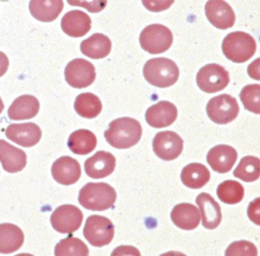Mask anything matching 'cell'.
<instances>
[{
	"mask_svg": "<svg viewBox=\"0 0 260 256\" xmlns=\"http://www.w3.org/2000/svg\"><path fill=\"white\" fill-rule=\"evenodd\" d=\"M205 10L208 20L216 29L226 30L232 28L235 23V14L232 7L224 1H209Z\"/></svg>",
	"mask_w": 260,
	"mask_h": 256,
	"instance_id": "12",
	"label": "cell"
},
{
	"mask_svg": "<svg viewBox=\"0 0 260 256\" xmlns=\"http://www.w3.org/2000/svg\"><path fill=\"white\" fill-rule=\"evenodd\" d=\"M206 111L213 122L226 124L236 119L240 112V106L235 98L228 94H222L209 100Z\"/></svg>",
	"mask_w": 260,
	"mask_h": 256,
	"instance_id": "7",
	"label": "cell"
},
{
	"mask_svg": "<svg viewBox=\"0 0 260 256\" xmlns=\"http://www.w3.org/2000/svg\"><path fill=\"white\" fill-rule=\"evenodd\" d=\"M97 145L96 136L90 131L77 130L70 135L68 145L75 154L86 155L92 152Z\"/></svg>",
	"mask_w": 260,
	"mask_h": 256,
	"instance_id": "27",
	"label": "cell"
},
{
	"mask_svg": "<svg viewBox=\"0 0 260 256\" xmlns=\"http://www.w3.org/2000/svg\"><path fill=\"white\" fill-rule=\"evenodd\" d=\"M91 18L87 14L76 10L64 15L61 20V27L68 36L78 38L85 36L91 30Z\"/></svg>",
	"mask_w": 260,
	"mask_h": 256,
	"instance_id": "18",
	"label": "cell"
},
{
	"mask_svg": "<svg viewBox=\"0 0 260 256\" xmlns=\"http://www.w3.org/2000/svg\"><path fill=\"white\" fill-rule=\"evenodd\" d=\"M216 194L223 203L234 205L239 203L243 200L245 189L240 182L234 180H227L218 186Z\"/></svg>",
	"mask_w": 260,
	"mask_h": 256,
	"instance_id": "30",
	"label": "cell"
},
{
	"mask_svg": "<svg viewBox=\"0 0 260 256\" xmlns=\"http://www.w3.org/2000/svg\"><path fill=\"white\" fill-rule=\"evenodd\" d=\"M259 84H248L243 89L239 96L246 110L259 115Z\"/></svg>",
	"mask_w": 260,
	"mask_h": 256,
	"instance_id": "32",
	"label": "cell"
},
{
	"mask_svg": "<svg viewBox=\"0 0 260 256\" xmlns=\"http://www.w3.org/2000/svg\"><path fill=\"white\" fill-rule=\"evenodd\" d=\"M116 162L115 156L111 153L99 151L86 160L84 163L85 172L92 179H103L114 172Z\"/></svg>",
	"mask_w": 260,
	"mask_h": 256,
	"instance_id": "17",
	"label": "cell"
},
{
	"mask_svg": "<svg viewBox=\"0 0 260 256\" xmlns=\"http://www.w3.org/2000/svg\"><path fill=\"white\" fill-rule=\"evenodd\" d=\"M142 135V128L137 120L128 117L117 119L109 125L104 133L106 140L112 147L128 149L136 145Z\"/></svg>",
	"mask_w": 260,
	"mask_h": 256,
	"instance_id": "1",
	"label": "cell"
},
{
	"mask_svg": "<svg viewBox=\"0 0 260 256\" xmlns=\"http://www.w3.org/2000/svg\"><path fill=\"white\" fill-rule=\"evenodd\" d=\"M83 232L84 238L91 245L102 247L112 241L115 227L109 219L94 215L86 219Z\"/></svg>",
	"mask_w": 260,
	"mask_h": 256,
	"instance_id": "6",
	"label": "cell"
},
{
	"mask_svg": "<svg viewBox=\"0 0 260 256\" xmlns=\"http://www.w3.org/2000/svg\"><path fill=\"white\" fill-rule=\"evenodd\" d=\"M202 217V224L209 230L217 227L221 223L222 215L219 204L209 194L202 193L197 198Z\"/></svg>",
	"mask_w": 260,
	"mask_h": 256,
	"instance_id": "20",
	"label": "cell"
},
{
	"mask_svg": "<svg viewBox=\"0 0 260 256\" xmlns=\"http://www.w3.org/2000/svg\"><path fill=\"white\" fill-rule=\"evenodd\" d=\"M143 5L150 11L158 12L169 8L174 2L143 1Z\"/></svg>",
	"mask_w": 260,
	"mask_h": 256,
	"instance_id": "35",
	"label": "cell"
},
{
	"mask_svg": "<svg viewBox=\"0 0 260 256\" xmlns=\"http://www.w3.org/2000/svg\"><path fill=\"white\" fill-rule=\"evenodd\" d=\"M0 162L6 172L15 174L25 167L27 155L21 149L0 139Z\"/></svg>",
	"mask_w": 260,
	"mask_h": 256,
	"instance_id": "19",
	"label": "cell"
},
{
	"mask_svg": "<svg viewBox=\"0 0 260 256\" xmlns=\"http://www.w3.org/2000/svg\"><path fill=\"white\" fill-rule=\"evenodd\" d=\"M259 175L260 160L252 156L243 158L233 172L235 178L247 183L256 181Z\"/></svg>",
	"mask_w": 260,
	"mask_h": 256,
	"instance_id": "29",
	"label": "cell"
},
{
	"mask_svg": "<svg viewBox=\"0 0 260 256\" xmlns=\"http://www.w3.org/2000/svg\"><path fill=\"white\" fill-rule=\"evenodd\" d=\"M259 206L260 198L258 197L249 204L247 209V215L249 218L257 225H260Z\"/></svg>",
	"mask_w": 260,
	"mask_h": 256,
	"instance_id": "34",
	"label": "cell"
},
{
	"mask_svg": "<svg viewBox=\"0 0 260 256\" xmlns=\"http://www.w3.org/2000/svg\"><path fill=\"white\" fill-rule=\"evenodd\" d=\"M65 79L72 87L82 89L88 88L96 78L93 64L83 59H76L69 63L64 70Z\"/></svg>",
	"mask_w": 260,
	"mask_h": 256,
	"instance_id": "9",
	"label": "cell"
},
{
	"mask_svg": "<svg viewBox=\"0 0 260 256\" xmlns=\"http://www.w3.org/2000/svg\"><path fill=\"white\" fill-rule=\"evenodd\" d=\"M74 108L76 112L81 117L93 119L102 111V104L97 96L90 93H85L76 97Z\"/></svg>",
	"mask_w": 260,
	"mask_h": 256,
	"instance_id": "28",
	"label": "cell"
},
{
	"mask_svg": "<svg viewBox=\"0 0 260 256\" xmlns=\"http://www.w3.org/2000/svg\"><path fill=\"white\" fill-rule=\"evenodd\" d=\"M112 49V42L103 34L96 33L82 41L81 52L94 60L103 59L109 54Z\"/></svg>",
	"mask_w": 260,
	"mask_h": 256,
	"instance_id": "23",
	"label": "cell"
},
{
	"mask_svg": "<svg viewBox=\"0 0 260 256\" xmlns=\"http://www.w3.org/2000/svg\"><path fill=\"white\" fill-rule=\"evenodd\" d=\"M40 109V103L37 98L31 95H23L16 98L8 109V116L11 120H29L36 116Z\"/></svg>",
	"mask_w": 260,
	"mask_h": 256,
	"instance_id": "22",
	"label": "cell"
},
{
	"mask_svg": "<svg viewBox=\"0 0 260 256\" xmlns=\"http://www.w3.org/2000/svg\"><path fill=\"white\" fill-rule=\"evenodd\" d=\"M184 141L176 133L170 131L158 133L153 141V151L161 159L172 161L182 153Z\"/></svg>",
	"mask_w": 260,
	"mask_h": 256,
	"instance_id": "11",
	"label": "cell"
},
{
	"mask_svg": "<svg viewBox=\"0 0 260 256\" xmlns=\"http://www.w3.org/2000/svg\"><path fill=\"white\" fill-rule=\"evenodd\" d=\"M6 135L9 140L18 145L29 148L39 143L42 132L37 124L29 122L10 125L6 130Z\"/></svg>",
	"mask_w": 260,
	"mask_h": 256,
	"instance_id": "13",
	"label": "cell"
},
{
	"mask_svg": "<svg viewBox=\"0 0 260 256\" xmlns=\"http://www.w3.org/2000/svg\"><path fill=\"white\" fill-rule=\"evenodd\" d=\"M51 173L57 183L69 186L78 181L81 175V168L76 159L69 156H63L53 163Z\"/></svg>",
	"mask_w": 260,
	"mask_h": 256,
	"instance_id": "15",
	"label": "cell"
},
{
	"mask_svg": "<svg viewBox=\"0 0 260 256\" xmlns=\"http://www.w3.org/2000/svg\"><path fill=\"white\" fill-rule=\"evenodd\" d=\"M24 239L23 232L17 225L8 223L0 224V253L16 251L22 246Z\"/></svg>",
	"mask_w": 260,
	"mask_h": 256,
	"instance_id": "24",
	"label": "cell"
},
{
	"mask_svg": "<svg viewBox=\"0 0 260 256\" xmlns=\"http://www.w3.org/2000/svg\"><path fill=\"white\" fill-rule=\"evenodd\" d=\"M257 254L255 246L251 242L244 240L232 243L225 252L226 256H256Z\"/></svg>",
	"mask_w": 260,
	"mask_h": 256,
	"instance_id": "33",
	"label": "cell"
},
{
	"mask_svg": "<svg viewBox=\"0 0 260 256\" xmlns=\"http://www.w3.org/2000/svg\"><path fill=\"white\" fill-rule=\"evenodd\" d=\"M222 52L226 58L236 63H243L254 54L256 44L252 36L237 31L228 34L222 45Z\"/></svg>",
	"mask_w": 260,
	"mask_h": 256,
	"instance_id": "4",
	"label": "cell"
},
{
	"mask_svg": "<svg viewBox=\"0 0 260 256\" xmlns=\"http://www.w3.org/2000/svg\"><path fill=\"white\" fill-rule=\"evenodd\" d=\"M9 66V60L7 55L0 51V77L7 72Z\"/></svg>",
	"mask_w": 260,
	"mask_h": 256,
	"instance_id": "37",
	"label": "cell"
},
{
	"mask_svg": "<svg viewBox=\"0 0 260 256\" xmlns=\"http://www.w3.org/2000/svg\"><path fill=\"white\" fill-rule=\"evenodd\" d=\"M63 2L57 1H31L29 9L32 16L42 22L49 23L55 20L62 12Z\"/></svg>",
	"mask_w": 260,
	"mask_h": 256,
	"instance_id": "25",
	"label": "cell"
},
{
	"mask_svg": "<svg viewBox=\"0 0 260 256\" xmlns=\"http://www.w3.org/2000/svg\"><path fill=\"white\" fill-rule=\"evenodd\" d=\"M178 115L175 105L168 101H161L150 106L145 113V119L150 126L162 129L174 123Z\"/></svg>",
	"mask_w": 260,
	"mask_h": 256,
	"instance_id": "14",
	"label": "cell"
},
{
	"mask_svg": "<svg viewBox=\"0 0 260 256\" xmlns=\"http://www.w3.org/2000/svg\"><path fill=\"white\" fill-rule=\"evenodd\" d=\"M81 2L83 3L81 4L79 1H68V3L72 6L82 7L91 13H94L91 6L101 11L105 8L107 4L106 1L95 2L94 4H92L93 2H91V3H89V2L88 3H86L85 2Z\"/></svg>",
	"mask_w": 260,
	"mask_h": 256,
	"instance_id": "36",
	"label": "cell"
},
{
	"mask_svg": "<svg viewBox=\"0 0 260 256\" xmlns=\"http://www.w3.org/2000/svg\"><path fill=\"white\" fill-rule=\"evenodd\" d=\"M197 84L203 92L213 94L223 91L230 81L229 73L218 64H209L199 71Z\"/></svg>",
	"mask_w": 260,
	"mask_h": 256,
	"instance_id": "8",
	"label": "cell"
},
{
	"mask_svg": "<svg viewBox=\"0 0 260 256\" xmlns=\"http://www.w3.org/2000/svg\"><path fill=\"white\" fill-rule=\"evenodd\" d=\"M54 254L56 256H86L89 255V250L82 240L71 236L57 244Z\"/></svg>",
	"mask_w": 260,
	"mask_h": 256,
	"instance_id": "31",
	"label": "cell"
},
{
	"mask_svg": "<svg viewBox=\"0 0 260 256\" xmlns=\"http://www.w3.org/2000/svg\"><path fill=\"white\" fill-rule=\"evenodd\" d=\"M83 219L82 212L78 207L72 205H63L54 210L50 220L57 232L71 234L80 228Z\"/></svg>",
	"mask_w": 260,
	"mask_h": 256,
	"instance_id": "10",
	"label": "cell"
},
{
	"mask_svg": "<svg viewBox=\"0 0 260 256\" xmlns=\"http://www.w3.org/2000/svg\"><path fill=\"white\" fill-rule=\"evenodd\" d=\"M171 218L178 227L184 230L196 229L201 222L199 209L189 203H181L176 205L172 210Z\"/></svg>",
	"mask_w": 260,
	"mask_h": 256,
	"instance_id": "21",
	"label": "cell"
},
{
	"mask_svg": "<svg viewBox=\"0 0 260 256\" xmlns=\"http://www.w3.org/2000/svg\"><path fill=\"white\" fill-rule=\"evenodd\" d=\"M117 198L115 189L105 183H88L80 190L78 201L85 209L103 211L114 206Z\"/></svg>",
	"mask_w": 260,
	"mask_h": 256,
	"instance_id": "2",
	"label": "cell"
},
{
	"mask_svg": "<svg viewBox=\"0 0 260 256\" xmlns=\"http://www.w3.org/2000/svg\"><path fill=\"white\" fill-rule=\"evenodd\" d=\"M181 179L186 187L194 189H200L209 181L210 173L203 164L192 163L183 168Z\"/></svg>",
	"mask_w": 260,
	"mask_h": 256,
	"instance_id": "26",
	"label": "cell"
},
{
	"mask_svg": "<svg viewBox=\"0 0 260 256\" xmlns=\"http://www.w3.org/2000/svg\"><path fill=\"white\" fill-rule=\"evenodd\" d=\"M5 109V105L1 97H0V114L2 113Z\"/></svg>",
	"mask_w": 260,
	"mask_h": 256,
	"instance_id": "38",
	"label": "cell"
},
{
	"mask_svg": "<svg viewBox=\"0 0 260 256\" xmlns=\"http://www.w3.org/2000/svg\"><path fill=\"white\" fill-rule=\"evenodd\" d=\"M143 75L150 84L164 89L172 86L178 80L180 71L174 61L166 58H157L146 62Z\"/></svg>",
	"mask_w": 260,
	"mask_h": 256,
	"instance_id": "3",
	"label": "cell"
},
{
	"mask_svg": "<svg viewBox=\"0 0 260 256\" xmlns=\"http://www.w3.org/2000/svg\"><path fill=\"white\" fill-rule=\"evenodd\" d=\"M237 158L235 148L229 145H219L210 149L207 161L214 172L224 174L230 172Z\"/></svg>",
	"mask_w": 260,
	"mask_h": 256,
	"instance_id": "16",
	"label": "cell"
},
{
	"mask_svg": "<svg viewBox=\"0 0 260 256\" xmlns=\"http://www.w3.org/2000/svg\"><path fill=\"white\" fill-rule=\"evenodd\" d=\"M172 32L161 24H151L141 32L139 41L143 50L151 54L162 53L167 51L173 43Z\"/></svg>",
	"mask_w": 260,
	"mask_h": 256,
	"instance_id": "5",
	"label": "cell"
}]
</instances>
